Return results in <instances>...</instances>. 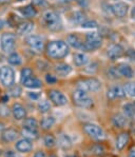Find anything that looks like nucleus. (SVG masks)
I'll return each instance as SVG.
<instances>
[{"label": "nucleus", "instance_id": "nucleus-48", "mask_svg": "<svg viewBox=\"0 0 135 157\" xmlns=\"http://www.w3.org/2000/svg\"><path fill=\"white\" fill-rule=\"evenodd\" d=\"M3 26H4V21L0 19V30H1V29L3 28Z\"/></svg>", "mask_w": 135, "mask_h": 157}, {"label": "nucleus", "instance_id": "nucleus-14", "mask_svg": "<svg viewBox=\"0 0 135 157\" xmlns=\"http://www.w3.org/2000/svg\"><path fill=\"white\" fill-rule=\"evenodd\" d=\"M112 11L117 17H124L128 12V6L125 2H117L112 6Z\"/></svg>", "mask_w": 135, "mask_h": 157}, {"label": "nucleus", "instance_id": "nucleus-2", "mask_svg": "<svg viewBox=\"0 0 135 157\" xmlns=\"http://www.w3.org/2000/svg\"><path fill=\"white\" fill-rule=\"evenodd\" d=\"M73 100L76 105L83 109H89L93 105V100L89 97L87 92L79 90V89H77L73 93Z\"/></svg>", "mask_w": 135, "mask_h": 157}, {"label": "nucleus", "instance_id": "nucleus-52", "mask_svg": "<svg viewBox=\"0 0 135 157\" xmlns=\"http://www.w3.org/2000/svg\"><path fill=\"white\" fill-rule=\"evenodd\" d=\"M67 157H77L76 155H68Z\"/></svg>", "mask_w": 135, "mask_h": 157}, {"label": "nucleus", "instance_id": "nucleus-50", "mask_svg": "<svg viewBox=\"0 0 135 157\" xmlns=\"http://www.w3.org/2000/svg\"><path fill=\"white\" fill-rule=\"evenodd\" d=\"M8 99H9L8 96H4V97L2 98V100H3V102H6V100H8Z\"/></svg>", "mask_w": 135, "mask_h": 157}, {"label": "nucleus", "instance_id": "nucleus-34", "mask_svg": "<svg viewBox=\"0 0 135 157\" xmlns=\"http://www.w3.org/2000/svg\"><path fill=\"white\" fill-rule=\"evenodd\" d=\"M112 92L113 94H114V97L115 98H122L126 96V93H125L124 91V88H122V86H114V88H112Z\"/></svg>", "mask_w": 135, "mask_h": 157}, {"label": "nucleus", "instance_id": "nucleus-19", "mask_svg": "<svg viewBox=\"0 0 135 157\" xmlns=\"http://www.w3.org/2000/svg\"><path fill=\"white\" fill-rule=\"evenodd\" d=\"M128 141H129V134L128 133H122V134L118 135L117 139H116V149L117 150H122L125 147L127 146Z\"/></svg>", "mask_w": 135, "mask_h": 157}, {"label": "nucleus", "instance_id": "nucleus-43", "mask_svg": "<svg viewBox=\"0 0 135 157\" xmlns=\"http://www.w3.org/2000/svg\"><path fill=\"white\" fill-rule=\"evenodd\" d=\"M109 74H110L112 77H114V78H116V77H119V73H118L117 69H114V67L110 70V71H109Z\"/></svg>", "mask_w": 135, "mask_h": 157}, {"label": "nucleus", "instance_id": "nucleus-9", "mask_svg": "<svg viewBox=\"0 0 135 157\" xmlns=\"http://www.w3.org/2000/svg\"><path fill=\"white\" fill-rule=\"evenodd\" d=\"M49 95H50L51 101H52L54 105H59V107H60V105H67V103H68V98L61 93V92L53 90V91L50 92Z\"/></svg>", "mask_w": 135, "mask_h": 157}, {"label": "nucleus", "instance_id": "nucleus-47", "mask_svg": "<svg viewBox=\"0 0 135 157\" xmlns=\"http://www.w3.org/2000/svg\"><path fill=\"white\" fill-rule=\"evenodd\" d=\"M128 157H135V146H134L131 150H130L129 156H128Z\"/></svg>", "mask_w": 135, "mask_h": 157}, {"label": "nucleus", "instance_id": "nucleus-27", "mask_svg": "<svg viewBox=\"0 0 135 157\" xmlns=\"http://www.w3.org/2000/svg\"><path fill=\"white\" fill-rule=\"evenodd\" d=\"M21 14L23 16H25L26 18H31V17H34L36 15V10L33 8V6H26L25 8H22L20 10Z\"/></svg>", "mask_w": 135, "mask_h": 157}, {"label": "nucleus", "instance_id": "nucleus-1", "mask_svg": "<svg viewBox=\"0 0 135 157\" xmlns=\"http://www.w3.org/2000/svg\"><path fill=\"white\" fill-rule=\"evenodd\" d=\"M47 53L51 58L54 59H59V58L64 57L69 53V48L67 43L58 40V41H52L48 44Z\"/></svg>", "mask_w": 135, "mask_h": 157}, {"label": "nucleus", "instance_id": "nucleus-21", "mask_svg": "<svg viewBox=\"0 0 135 157\" xmlns=\"http://www.w3.org/2000/svg\"><path fill=\"white\" fill-rule=\"evenodd\" d=\"M117 71H118V73H119V75L126 77V78H131V77L133 76V71H132V69L128 66V64H120V66L118 67Z\"/></svg>", "mask_w": 135, "mask_h": 157}, {"label": "nucleus", "instance_id": "nucleus-55", "mask_svg": "<svg viewBox=\"0 0 135 157\" xmlns=\"http://www.w3.org/2000/svg\"><path fill=\"white\" fill-rule=\"evenodd\" d=\"M134 107H135V102H134Z\"/></svg>", "mask_w": 135, "mask_h": 157}, {"label": "nucleus", "instance_id": "nucleus-5", "mask_svg": "<svg viewBox=\"0 0 135 157\" xmlns=\"http://www.w3.org/2000/svg\"><path fill=\"white\" fill-rule=\"evenodd\" d=\"M16 44V37L12 33H4L2 34L1 39H0V45L1 50L4 53H12L15 50Z\"/></svg>", "mask_w": 135, "mask_h": 157}, {"label": "nucleus", "instance_id": "nucleus-7", "mask_svg": "<svg viewBox=\"0 0 135 157\" xmlns=\"http://www.w3.org/2000/svg\"><path fill=\"white\" fill-rule=\"evenodd\" d=\"M83 131L87 133L90 137L96 140H101L106 137V134L103 130L101 129L99 125L94 124H86L83 125Z\"/></svg>", "mask_w": 135, "mask_h": 157}, {"label": "nucleus", "instance_id": "nucleus-29", "mask_svg": "<svg viewBox=\"0 0 135 157\" xmlns=\"http://www.w3.org/2000/svg\"><path fill=\"white\" fill-rule=\"evenodd\" d=\"M124 114L126 117L128 118H131L133 117L135 114V110H134V105H131V103H127V105H124Z\"/></svg>", "mask_w": 135, "mask_h": 157}, {"label": "nucleus", "instance_id": "nucleus-24", "mask_svg": "<svg viewBox=\"0 0 135 157\" xmlns=\"http://www.w3.org/2000/svg\"><path fill=\"white\" fill-rule=\"evenodd\" d=\"M21 134L25 138L28 139H36L38 138V131L37 130H32V129H25L23 128L22 131H21Z\"/></svg>", "mask_w": 135, "mask_h": 157}, {"label": "nucleus", "instance_id": "nucleus-36", "mask_svg": "<svg viewBox=\"0 0 135 157\" xmlns=\"http://www.w3.org/2000/svg\"><path fill=\"white\" fill-rule=\"evenodd\" d=\"M10 94H11V96H13V97H19V96L21 95V89L20 86H10Z\"/></svg>", "mask_w": 135, "mask_h": 157}, {"label": "nucleus", "instance_id": "nucleus-41", "mask_svg": "<svg viewBox=\"0 0 135 157\" xmlns=\"http://www.w3.org/2000/svg\"><path fill=\"white\" fill-rule=\"evenodd\" d=\"M45 80H47V82H48V83L52 84V83H55V82H56L57 79H56V77L53 76V75H47V76H45Z\"/></svg>", "mask_w": 135, "mask_h": 157}, {"label": "nucleus", "instance_id": "nucleus-13", "mask_svg": "<svg viewBox=\"0 0 135 157\" xmlns=\"http://www.w3.org/2000/svg\"><path fill=\"white\" fill-rule=\"evenodd\" d=\"M21 83L25 86V88H29V89H38V88H41L42 83L39 79L35 78V77H28L25 78V80L21 81Z\"/></svg>", "mask_w": 135, "mask_h": 157}, {"label": "nucleus", "instance_id": "nucleus-51", "mask_svg": "<svg viewBox=\"0 0 135 157\" xmlns=\"http://www.w3.org/2000/svg\"><path fill=\"white\" fill-rule=\"evenodd\" d=\"M9 0H0V3H4V2H8Z\"/></svg>", "mask_w": 135, "mask_h": 157}, {"label": "nucleus", "instance_id": "nucleus-45", "mask_svg": "<svg viewBox=\"0 0 135 157\" xmlns=\"http://www.w3.org/2000/svg\"><path fill=\"white\" fill-rule=\"evenodd\" d=\"M4 157H16V154L12 151H8V152H6V154H4Z\"/></svg>", "mask_w": 135, "mask_h": 157}, {"label": "nucleus", "instance_id": "nucleus-8", "mask_svg": "<svg viewBox=\"0 0 135 157\" xmlns=\"http://www.w3.org/2000/svg\"><path fill=\"white\" fill-rule=\"evenodd\" d=\"M101 45V39L98 36L97 33H89L87 35V41L86 43L83 42L81 50L83 51H91L99 48Z\"/></svg>", "mask_w": 135, "mask_h": 157}, {"label": "nucleus", "instance_id": "nucleus-37", "mask_svg": "<svg viewBox=\"0 0 135 157\" xmlns=\"http://www.w3.org/2000/svg\"><path fill=\"white\" fill-rule=\"evenodd\" d=\"M10 109L4 105H0V117H8L10 115Z\"/></svg>", "mask_w": 135, "mask_h": 157}, {"label": "nucleus", "instance_id": "nucleus-22", "mask_svg": "<svg viewBox=\"0 0 135 157\" xmlns=\"http://www.w3.org/2000/svg\"><path fill=\"white\" fill-rule=\"evenodd\" d=\"M55 71H56V73L60 75V76H67L68 74L71 73L72 69H71V67L68 66L66 63H59L55 67Z\"/></svg>", "mask_w": 135, "mask_h": 157}, {"label": "nucleus", "instance_id": "nucleus-23", "mask_svg": "<svg viewBox=\"0 0 135 157\" xmlns=\"http://www.w3.org/2000/svg\"><path fill=\"white\" fill-rule=\"evenodd\" d=\"M67 41L71 47L76 48V49H81V47H83V42L76 35H69L67 38Z\"/></svg>", "mask_w": 135, "mask_h": 157}, {"label": "nucleus", "instance_id": "nucleus-20", "mask_svg": "<svg viewBox=\"0 0 135 157\" xmlns=\"http://www.w3.org/2000/svg\"><path fill=\"white\" fill-rule=\"evenodd\" d=\"M113 124L115 125L116 128H124L125 125L127 124V118L125 115L122 114H116L113 116Z\"/></svg>", "mask_w": 135, "mask_h": 157}, {"label": "nucleus", "instance_id": "nucleus-44", "mask_svg": "<svg viewBox=\"0 0 135 157\" xmlns=\"http://www.w3.org/2000/svg\"><path fill=\"white\" fill-rule=\"evenodd\" d=\"M29 97L32 98V99H38L40 97L39 93H29Z\"/></svg>", "mask_w": 135, "mask_h": 157}, {"label": "nucleus", "instance_id": "nucleus-38", "mask_svg": "<svg viewBox=\"0 0 135 157\" xmlns=\"http://www.w3.org/2000/svg\"><path fill=\"white\" fill-rule=\"evenodd\" d=\"M33 74L32 70L31 69H28V67H25V69H23L22 71H21V81L25 80V78H28V77H31Z\"/></svg>", "mask_w": 135, "mask_h": 157}, {"label": "nucleus", "instance_id": "nucleus-16", "mask_svg": "<svg viewBox=\"0 0 135 157\" xmlns=\"http://www.w3.org/2000/svg\"><path fill=\"white\" fill-rule=\"evenodd\" d=\"M57 144L61 149L64 150H69L72 147V141L70 139V137L66 134H60L57 138Z\"/></svg>", "mask_w": 135, "mask_h": 157}, {"label": "nucleus", "instance_id": "nucleus-18", "mask_svg": "<svg viewBox=\"0 0 135 157\" xmlns=\"http://www.w3.org/2000/svg\"><path fill=\"white\" fill-rule=\"evenodd\" d=\"M122 49L117 44H113L108 49V56H109L111 59H116V58L120 57L122 55Z\"/></svg>", "mask_w": 135, "mask_h": 157}, {"label": "nucleus", "instance_id": "nucleus-32", "mask_svg": "<svg viewBox=\"0 0 135 157\" xmlns=\"http://www.w3.org/2000/svg\"><path fill=\"white\" fill-rule=\"evenodd\" d=\"M9 62L11 64H13V66H19V64L21 63V57L19 56L17 53H13V54H11L10 55V57H9Z\"/></svg>", "mask_w": 135, "mask_h": 157}, {"label": "nucleus", "instance_id": "nucleus-3", "mask_svg": "<svg viewBox=\"0 0 135 157\" xmlns=\"http://www.w3.org/2000/svg\"><path fill=\"white\" fill-rule=\"evenodd\" d=\"M42 21L47 25V28H49L52 31H59L62 28L61 20H60L58 15L55 14L54 12H47V13H44Z\"/></svg>", "mask_w": 135, "mask_h": 157}, {"label": "nucleus", "instance_id": "nucleus-35", "mask_svg": "<svg viewBox=\"0 0 135 157\" xmlns=\"http://www.w3.org/2000/svg\"><path fill=\"white\" fill-rule=\"evenodd\" d=\"M91 153L96 156H101L105 154V149H103V147L100 146V144H95V146H93L92 148H91Z\"/></svg>", "mask_w": 135, "mask_h": 157}, {"label": "nucleus", "instance_id": "nucleus-6", "mask_svg": "<svg viewBox=\"0 0 135 157\" xmlns=\"http://www.w3.org/2000/svg\"><path fill=\"white\" fill-rule=\"evenodd\" d=\"M77 89L84 92H97L100 89V82L95 78L83 79L77 82Z\"/></svg>", "mask_w": 135, "mask_h": 157}, {"label": "nucleus", "instance_id": "nucleus-25", "mask_svg": "<svg viewBox=\"0 0 135 157\" xmlns=\"http://www.w3.org/2000/svg\"><path fill=\"white\" fill-rule=\"evenodd\" d=\"M54 124H55V118L52 117V116H49V117H44L41 120V128H42L43 130H49Z\"/></svg>", "mask_w": 135, "mask_h": 157}, {"label": "nucleus", "instance_id": "nucleus-49", "mask_svg": "<svg viewBox=\"0 0 135 157\" xmlns=\"http://www.w3.org/2000/svg\"><path fill=\"white\" fill-rule=\"evenodd\" d=\"M4 130V124L2 122H0V131H3Z\"/></svg>", "mask_w": 135, "mask_h": 157}, {"label": "nucleus", "instance_id": "nucleus-30", "mask_svg": "<svg viewBox=\"0 0 135 157\" xmlns=\"http://www.w3.org/2000/svg\"><path fill=\"white\" fill-rule=\"evenodd\" d=\"M43 142H44L47 148H53V147L56 144V139H55V137L53 136V135L48 134V135H45L44 138H43Z\"/></svg>", "mask_w": 135, "mask_h": 157}, {"label": "nucleus", "instance_id": "nucleus-46", "mask_svg": "<svg viewBox=\"0 0 135 157\" xmlns=\"http://www.w3.org/2000/svg\"><path fill=\"white\" fill-rule=\"evenodd\" d=\"M34 157H47V156H45V154L43 153V152L39 151V152H36L35 155H34Z\"/></svg>", "mask_w": 135, "mask_h": 157}, {"label": "nucleus", "instance_id": "nucleus-33", "mask_svg": "<svg viewBox=\"0 0 135 157\" xmlns=\"http://www.w3.org/2000/svg\"><path fill=\"white\" fill-rule=\"evenodd\" d=\"M50 109H51V105H50L49 101L42 100V101H40V102L38 103V110H39V112L47 113V112H49V111H50Z\"/></svg>", "mask_w": 135, "mask_h": 157}, {"label": "nucleus", "instance_id": "nucleus-39", "mask_svg": "<svg viewBox=\"0 0 135 157\" xmlns=\"http://www.w3.org/2000/svg\"><path fill=\"white\" fill-rule=\"evenodd\" d=\"M97 23L95 21H84L83 22V28H96Z\"/></svg>", "mask_w": 135, "mask_h": 157}, {"label": "nucleus", "instance_id": "nucleus-12", "mask_svg": "<svg viewBox=\"0 0 135 157\" xmlns=\"http://www.w3.org/2000/svg\"><path fill=\"white\" fill-rule=\"evenodd\" d=\"M12 113H13L14 118L17 120L25 119V116H26L25 109L21 105H19V103H15V105H13V108H12Z\"/></svg>", "mask_w": 135, "mask_h": 157}, {"label": "nucleus", "instance_id": "nucleus-4", "mask_svg": "<svg viewBox=\"0 0 135 157\" xmlns=\"http://www.w3.org/2000/svg\"><path fill=\"white\" fill-rule=\"evenodd\" d=\"M0 82L4 86H12L15 82V72L11 67L3 66L0 67Z\"/></svg>", "mask_w": 135, "mask_h": 157}, {"label": "nucleus", "instance_id": "nucleus-54", "mask_svg": "<svg viewBox=\"0 0 135 157\" xmlns=\"http://www.w3.org/2000/svg\"><path fill=\"white\" fill-rule=\"evenodd\" d=\"M19 1H22V0H19Z\"/></svg>", "mask_w": 135, "mask_h": 157}, {"label": "nucleus", "instance_id": "nucleus-10", "mask_svg": "<svg viewBox=\"0 0 135 157\" xmlns=\"http://www.w3.org/2000/svg\"><path fill=\"white\" fill-rule=\"evenodd\" d=\"M26 43L29 44V47L31 49L35 50V51H42L43 49V40L39 36H36V35H32L30 37L26 38Z\"/></svg>", "mask_w": 135, "mask_h": 157}, {"label": "nucleus", "instance_id": "nucleus-26", "mask_svg": "<svg viewBox=\"0 0 135 157\" xmlns=\"http://www.w3.org/2000/svg\"><path fill=\"white\" fill-rule=\"evenodd\" d=\"M23 128L25 129H32V130H37L38 128V122L35 118H26L23 121Z\"/></svg>", "mask_w": 135, "mask_h": 157}, {"label": "nucleus", "instance_id": "nucleus-42", "mask_svg": "<svg viewBox=\"0 0 135 157\" xmlns=\"http://www.w3.org/2000/svg\"><path fill=\"white\" fill-rule=\"evenodd\" d=\"M33 3L38 6H47V1L45 0H33Z\"/></svg>", "mask_w": 135, "mask_h": 157}, {"label": "nucleus", "instance_id": "nucleus-28", "mask_svg": "<svg viewBox=\"0 0 135 157\" xmlns=\"http://www.w3.org/2000/svg\"><path fill=\"white\" fill-rule=\"evenodd\" d=\"M74 62H75L76 66L83 67L88 62V56H86L84 54H76L74 56Z\"/></svg>", "mask_w": 135, "mask_h": 157}, {"label": "nucleus", "instance_id": "nucleus-11", "mask_svg": "<svg viewBox=\"0 0 135 157\" xmlns=\"http://www.w3.org/2000/svg\"><path fill=\"white\" fill-rule=\"evenodd\" d=\"M16 150L21 153H29L30 151H32L33 149V144L31 142L30 139L28 138H23V139H20L16 142Z\"/></svg>", "mask_w": 135, "mask_h": 157}, {"label": "nucleus", "instance_id": "nucleus-31", "mask_svg": "<svg viewBox=\"0 0 135 157\" xmlns=\"http://www.w3.org/2000/svg\"><path fill=\"white\" fill-rule=\"evenodd\" d=\"M124 91L127 95L131 96V97H135V82H130L125 84Z\"/></svg>", "mask_w": 135, "mask_h": 157}, {"label": "nucleus", "instance_id": "nucleus-15", "mask_svg": "<svg viewBox=\"0 0 135 157\" xmlns=\"http://www.w3.org/2000/svg\"><path fill=\"white\" fill-rule=\"evenodd\" d=\"M18 137V132L15 129H8V130H3L1 135V138L3 141L6 142H12L14 140H16V138Z\"/></svg>", "mask_w": 135, "mask_h": 157}, {"label": "nucleus", "instance_id": "nucleus-53", "mask_svg": "<svg viewBox=\"0 0 135 157\" xmlns=\"http://www.w3.org/2000/svg\"><path fill=\"white\" fill-rule=\"evenodd\" d=\"M51 157H56V156H54V155H52V156H51Z\"/></svg>", "mask_w": 135, "mask_h": 157}, {"label": "nucleus", "instance_id": "nucleus-17", "mask_svg": "<svg viewBox=\"0 0 135 157\" xmlns=\"http://www.w3.org/2000/svg\"><path fill=\"white\" fill-rule=\"evenodd\" d=\"M34 29V25L32 22H22L20 23L18 26H17V34L18 35H25V34H29L33 31Z\"/></svg>", "mask_w": 135, "mask_h": 157}, {"label": "nucleus", "instance_id": "nucleus-40", "mask_svg": "<svg viewBox=\"0 0 135 157\" xmlns=\"http://www.w3.org/2000/svg\"><path fill=\"white\" fill-rule=\"evenodd\" d=\"M84 19V15L83 13H75V15H74V20H75V22H81Z\"/></svg>", "mask_w": 135, "mask_h": 157}]
</instances>
